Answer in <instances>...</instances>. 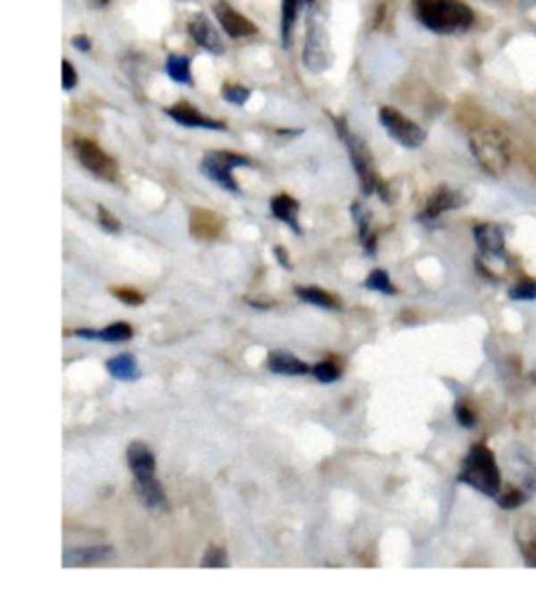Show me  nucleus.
Returning a JSON list of instances; mask_svg holds the SVG:
<instances>
[{
    "instance_id": "1a4fd4ad",
    "label": "nucleus",
    "mask_w": 536,
    "mask_h": 601,
    "mask_svg": "<svg viewBox=\"0 0 536 601\" xmlns=\"http://www.w3.org/2000/svg\"><path fill=\"white\" fill-rule=\"evenodd\" d=\"M214 15L222 29H225L231 38H250V36H254L258 32L256 23L250 21L245 15H241L239 11H235L227 0H216Z\"/></svg>"
},
{
    "instance_id": "f8f14e48",
    "label": "nucleus",
    "mask_w": 536,
    "mask_h": 601,
    "mask_svg": "<svg viewBox=\"0 0 536 601\" xmlns=\"http://www.w3.org/2000/svg\"><path fill=\"white\" fill-rule=\"evenodd\" d=\"M222 226H225V220L216 212H212V210L195 208L189 216L191 235L200 239V242H212V239H216L222 233Z\"/></svg>"
},
{
    "instance_id": "f3484780",
    "label": "nucleus",
    "mask_w": 536,
    "mask_h": 601,
    "mask_svg": "<svg viewBox=\"0 0 536 601\" xmlns=\"http://www.w3.org/2000/svg\"><path fill=\"white\" fill-rule=\"evenodd\" d=\"M113 549L110 545L103 547H78V549H68L63 556V566L70 568H80V566H90V564H96L101 560H105Z\"/></svg>"
},
{
    "instance_id": "7ed1b4c3",
    "label": "nucleus",
    "mask_w": 536,
    "mask_h": 601,
    "mask_svg": "<svg viewBox=\"0 0 536 601\" xmlns=\"http://www.w3.org/2000/svg\"><path fill=\"white\" fill-rule=\"evenodd\" d=\"M457 480L472 486L482 495L497 497L499 490H501V472H499L495 453L486 444H474L466 459H463Z\"/></svg>"
},
{
    "instance_id": "ddd939ff",
    "label": "nucleus",
    "mask_w": 536,
    "mask_h": 601,
    "mask_svg": "<svg viewBox=\"0 0 536 601\" xmlns=\"http://www.w3.org/2000/svg\"><path fill=\"white\" fill-rule=\"evenodd\" d=\"M168 116H170L174 122L180 126H186V128H206V130H227L225 122H219V119L203 116L202 111H197L191 103H177L166 110Z\"/></svg>"
},
{
    "instance_id": "412c9836",
    "label": "nucleus",
    "mask_w": 536,
    "mask_h": 601,
    "mask_svg": "<svg viewBox=\"0 0 536 601\" xmlns=\"http://www.w3.org/2000/svg\"><path fill=\"white\" fill-rule=\"evenodd\" d=\"M517 543H520L524 562L536 568V518H524L517 528Z\"/></svg>"
},
{
    "instance_id": "58836bf2",
    "label": "nucleus",
    "mask_w": 536,
    "mask_h": 601,
    "mask_svg": "<svg viewBox=\"0 0 536 601\" xmlns=\"http://www.w3.org/2000/svg\"><path fill=\"white\" fill-rule=\"evenodd\" d=\"M526 484H528V489H536V472L530 473L528 480H526Z\"/></svg>"
},
{
    "instance_id": "2eb2a0df",
    "label": "nucleus",
    "mask_w": 536,
    "mask_h": 601,
    "mask_svg": "<svg viewBox=\"0 0 536 601\" xmlns=\"http://www.w3.org/2000/svg\"><path fill=\"white\" fill-rule=\"evenodd\" d=\"M126 459H128L130 472L135 480L155 478V457L152 449L144 442H132L128 447V453H126Z\"/></svg>"
},
{
    "instance_id": "9d476101",
    "label": "nucleus",
    "mask_w": 536,
    "mask_h": 601,
    "mask_svg": "<svg viewBox=\"0 0 536 601\" xmlns=\"http://www.w3.org/2000/svg\"><path fill=\"white\" fill-rule=\"evenodd\" d=\"M474 239L480 254L491 260H503L505 258V235L503 228L492 222H482L474 226Z\"/></svg>"
},
{
    "instance_id": "b1692460",
    "label": "nucleus",
    "mask_w": 536,
    "mask_h": 601,
    "mask_svg": "<svg viewBox=\"0 0 536 601\" xmlns=\"http://www.w3.org/2000/svg\"><path fill=\"white\" fill-rule=\"evenodd\" d=\"M296 296L306 304L321 306V309H327V310L342 309L340 300H337L335 296H331V293L327 292L318 290V287H296Z\"/></svg>"
},
{
    "instance_id": "9b49d317",
    "label": "nucleus",
    "mask_w": 536,
    "mask_h": 601,
    "mask_svg": "<svg viewBox=\"0 0 536 601\" xmlns=\"http://www.w3.org/2000/svg\"><path fill=\"white\" fill-rule=\"evenodd\" d=\"M189 34L203 51L212 53V55H222L225 53V42H222L219 29L214 28V23L206 15L193 17L189 21Z\"/></svg>"
},
{
    "instance_id": "39448f33",
    "label": "nucleus",
    "mask_w": 536,
    "mask_h": 601,
    "mask_svg": "<svg viewBox=\"0 0 536 601\" xmlns=\"http://www.w3.org/2000/svg\"><path fill=\"white\" fill-rule=\"evenodd\" d=\"M334 63V51H331V42L327 28L321 20L315 15L309 17V28H306V42H304V65L310 71H325Z\"/></svg>"
},
{
    "instance_id": "f03ea898",
    "label": "nucleus",
    "mask_w": 536,
    "mask_h": 601,
    "mask_svg": "<svg viewBox=\"0 0 536 601\" xmlns=\"http://www.w3.org/2000/svg\"><path fill=\"white\" fill-rule=\"evenodd\" d=\"M469 147L482 170L499 177L511 164V143L495 126H475L469 135Z\"/></svg>"
},
{
    "instance_id": "aec40b11",
    "label": "nucleus",
    "mask_w": 536,
    "mask_h": 601,
    "mask_svg": "<svg viewBox=\"0 0 536 601\" xmlns=\"http://www.w3.org/2000/svg\"><path fill=\"white\" fill-rule=\"evenodd\" d=\"M76 335L80 338H88V340H101V342H110V344H118V342H128L132 338V327L128 323H111L101 332H93V329H78Z\"/></svg>"
},
{
    "instance_id": "4c0bfd02",
    "label": "nucleus",
    "mask_w": 536,
    "mask_h": 601,
    "mask_svg": "<svg viewBox=\"0 0 536 601\" xmlns=\"http://www.w3.org/2000/svg\"><path fill=\"white\" fill-rule=\"evenodd\" d=\"M107 3H110V0H88V4H90V7H93V9H103Z\"/></svg>"
},
{
    "instance_id": "6ab92c4d",
    "label": "nucleus",
    "mask_w": 536,
    "mask_h": 601,
    "mask_svg": "<svg viewBox=\"0 0 536 601\" xmlns=\"http://www.w3.org/2000/svg\"><path fill=\"white\" fill-rule=\"evenodd\" d=\"M135 490L144 507H158V509L166 507V495L158 478L135 480Z\"/></svg>"
},
{
    "instance_id": "393cba45",
    "label": "nucleus",
    "mask_w": 536,
    "mask_h": 601,
    "mask_svg": "<svg viewBox=\"0 0 536 601\" xmlns=\"http://www.w3.org/2000/svg\"><path fill=\"white\" fill-rule=\"evenodd\" d=\"M166 71L174 82L178 84H193L191 76V59L185 55H168L166 57Z\"/></svg>"
},
{
    "instance_id": "a211bd4d",
    "label": "nucleus",
    "mask_w": 536,
    "mask_h": 601,
    "mask_svg": "<svg viewBox=\"0 0 536 601\" xmlns=\"http://www.w3.org/2000/svg\"><path fill=\"white\" fill-rule=\"evenodd\" d=\"M270 212H273L275 218H279L281 222H285V225L292 226L293 233H302V228H300V222H298V212H300V203L293 200L292 195L287 193H281V195H275L273 200H270Z\"/></svg>"
},
{
    "instance_id": "473e14b6",
    "label": "nucleus",
    "mask_w": 536,
    "mask_h": 601,
    "mask_svg": "<svg viewBox=\"0 0 536 601\" xmlns=\"http://www.w3.org/2000/svg\"><path fill=\"white\" fill-rule=\"evenodd\" d=\"M113 296H116L120 302H124L126 306H141L144 302V298L141 293L135 290H128V287H120V290H111Z\"/></svg>"
},
{
    "instance_id": "c9c22d12",
    "label": "nucleus",
    "mask_w": 536,
    "mask_h": 601,
    "mask_svg": "<svg viewBox=\"0 0 536 601\" xmlns=\"http://www.w3.org/2000/svg\"><path fill=\"white\" fill-rule=\"evenodd\" d=\"M71 46H74V49L78 51H90V38L88 36H74V38H71Z\"/></svg>"
},
{
    "instance_id": "c756f323",
    "label": "nucleus",
    "mask_w": 536,
    "mask_h": 601,
    "mask_svg": "<svg viewBox=\"0 0 536 601\" xmlns=\"http://www.w3.org/2000/svg\"><path fill=\"white\" fill-rule=\"evenodd\" d=\"M312 374H315V377L321 383H331V382L340 380L342 371H340V366H337L335 363H331V360H323V363H318L315 369H312Z\"/></svg>"
},
{
    "instance_id": "5701e85b",
    "label": "nucleus",
    "mask_w": 536,
    "mask_h": 601,
    "mask_svg": "<svg viewBox=\"0 0 536 601\" xmlns=\"http://www.w3.org/2000/svg\"><path fill=\"white\" fill-rule=\"evenodd\" d=\"M304 0H281V40L283 46L289 49L293 40V28H296L300 7Z\"/></svg>"
},
{
    "instance_id": "4468645a",
    "label": "nucleus",
    "mask_w": 536,
    "mask_h": 601,
    "mask_svg": "<svg viewBox=\"0 0 536 601\" xmlns=\"http://www.w3.org/2000/svg\"><path fill=\"white\" fill-rule=\"evenodd\" d=\"M466 203V197H463L459 191L450 189V187H438L433 191V195L427 200V206L421 214V220L432 222L438 220L444 212H450V210L461 208Z\"/></svg>"
},
{
    "instance_id": "7c9ffc66",
    "label": "nucleus",
    "mask_w": 536,
    "mask_h": 601,
    "mask_svg": "<svg viewBox=\"0 0 536 601\" xmlns=\"http://www.w3.org/2000/svg\"><path fill=\"white\" fill-rule=\"evenodd\" d=\"M202 566L203 568H225V566H228L225 549H220V547H212V549H208V553L203 556V560H202Z\"/></svg>"
},
{
    "instance_id": "c85d7f7f",
    "label": "nucleus",
    "mask_w": 536,
    "mask_h": 601,
    "mask_svg": "<svg viewBox=\"0 0 536 601\" xmlns=\"http://www.w3.org/2000/svg\"><path fill=\"white\" fill-rule=\"evenodd\" d=\"M509 298L520 300V302H532V300H536V281L534 279L520 281V284L509 290Z\"/></svg>"
},
{
    "instance_id": "423d86ee",
    "label": "nucleus",
    "mask_w": 536,
    "mask_h": 601,
    "mask_svg": "<svg viewBox=\"0 0 536 601\" xmlns=\"http://www.w3.org/2000/svg\"><path fill=\"white\" fill-rule=\"evenodd\" d=\"M252 160L245 155L233 153V152H210L206 158L202 160V172L206 174L210 180H214L216 185L225 187L231 193H239L237 180L233 178V168L250 166Z\"/></svg>"
},
{
    "instance_id": "dca6fc26",
    "label": "nucleus",
    "mask_w": 536,
    "mask_h": 601,
    "mask_svg": "<svg viewBox=\"0 0 536 601\" xmlns=\"http://www.w3.org/2000/svg\"><path fill=\"white\" fill-rule=\"evenodd\" d=\"M268 369L273 374H281V375H306L310 371V366L293 357L292 352L287 350H273L268 354Z\"/></svg>"
},
{
    "instance_id": "4be33fe9",
    "label": "nucleus",
    "mask_w": 536,
    "mask_h": 601,
    "mask_svg": "<svg viewBox=\"0 0 536 601\" xmlns=\"http://www.w3.org/2000/svg\"><path fill=\"white\" fill-rule=\"evenodd\" d=\"M107 371H110L111 377H116L120 382H135L141 377V371H138L136 358L132 354H118L107 360Z\"/></svg>"
},
{
    "instance_id": "bb28decb",
    "label": "nucleus",
    "mask_w": 536,
    "mask_h": 601,
    "mask_svg": "<svg viewBox=\"0 0 536 601\" xmlns=\"http://www.w3.org/2000/svg\"><path fill=\"white\" fill-rule=\"evenodd\" d=\"M252 90L241 86V84H235V82H227L225 86H222V99L227 101V103H233V105H245L248 103Z\"/></svg>"
},
{
    "instance_id": "e433bc0d",
    "label": "nucleus",
    "mask_w": 536,
    "mask_h": 601,
    "mask_svg": "<svg viewBox=\"0 0 536 601\" xmlns=\"http://www.w3.org/2000/svg\"><path fill=\"white\" fill-rule=\"evenodd\" d=\"M275 256L276 260H279L281 267H285L287 270H292V262H289V256H287V250L281 248V245H276L275 248Z\"/></svg>"
},
{
    "instance_id": "6e6552de",
    "label": "nucleus",
    "mask_w": 536,
    "mask_h": 601,
    "mask_svg": "<svg viewBox=\"0 0 536 601\" xmlns=\"http://www.w3.org/2000/svg\"><path fill=\"white\" fill-rule=\"evenodd\" d=\"M74 153L78 161H80L88 172H93L95 177L116 180L118 164L113 161L111 155H107L96 143L88 141V138H78V141H74Z\"/></svg>"
},
{
    "instance_id": "f704fd0d",
    "label": "nucleus",
    "mask_w": 536,
    "mask_h": 601,
    "mask_svg": "<svg viewBox=\"0 0 536 601\" xmlns=\"http://www.w3.org/2000/svg\"><path fill=\"white\" fill-rule=\"evenodd\" d=\"M62 71H63V82H62L63 90L76 88V84H78V74H76V68L68 62V59H63Z\"/></svg>"
},
{
    "instance_id": "20e7f679",
    "label": "nucleus",
    "mask_w": 536,
    "mask_h": 601,
    "mask_svg": "<svg viewBox=\"0 0 536 601\" xmlns=\"http://www.w3.org/2000/svg\"><path fill=\"white\" fill-rule=\"evenodd\" d=\"M334 124L337 132H340L342 141L346 143L348 147V153H350V161L354 166V170L359 174V180H360V189H363V195H371L377 191V185H379V178L375 174V166H373V160H371V153L369 149L360 138L354 135V132L348 130L346 122L342 118H334Z\"/></svg>"
},
{
    "instance_id": "a878e982",
    "label": "nucleus",
    "mask_w": 536,
    "mask_h": 601,
    "mask_svg": "<svg viewBox=\"0 0 536 601\" xmlns=\"http://www.w3.org/2000/svg\"><path fill=\"white\" fill-rule=\"evenodd\" d=\"M365 285L369 287V290H375V292H382V293H390V296H392V293H396V287L392 285V281H390L388 273H385V270H382V268L373 270V273L369 276H367Z\"/></svg>"
},
{
    "instance_id": "f257e3e1",
    "label": "nucleus",
    "mask_w": 536,
    "mask_h": 601,
    "mask_svg": "<svg viewBox=\"0 0 536 601\" xmlns=\"http://www.w3.org/2000/svg\"><path fill=\"white\" fill-rule=\"evenodd\" d=\"M415 15L433 34H461L474 26L475 15L463 0H413Z\"/></svg>"
},
{
    "instance_id": "0eeeda50",
    "label": "nucleus",
    "mask_w": 536,
    "mask_h": 601,
    "mask_svg": "<svg viewBox=\"0 0 536 601\" xmlns=\"http://www.w3.org/2000/svg\"><path fill=\"white\" fill-rule=\"evenodd\" d=\"M379 122L399 145L407 149L421 147L427 138L425 130L419 124H415L413 119H408L405 113L394 110V107H382L379 110Z\"/></svg>"
},
{
    "instance_id": "72a5a7b5",
    "label": "nucleus",
    "mask_w": 536,
    "mask_h": 601,
    "mask_svg": "<svg viewBox=\"0 0 536 601\" xmlns=\"http://www.w3.org/2000/svg\"><path fill=\"white\" fill-rule=\"evenodd\" d=\"M99 225L101 228H105L107 233H120V228H122L116 216H113L110 210L103 206H99Z\"/></svg>"
},
{
    "instance_id": "cd10ccee",
    "label": "nucleus",
    "mask_w": 536,
    "mask_h": 601,
    "mask_svg": "<svg viewBox=\"0 0 536 601\" xmlns=\"http://www.w3.org/2000/svg\"><path fill=\"white\" fill-rule=\"evenodd\" d=\"M528 495L522 489H507L503 495H497V503L501 509H517L526 503Z\"/></svg>"
},
{
    "instance_id": "2f4dec72",
    "label": "nucleus",
    "mask_w": 536,
    "mask_h": 601,
    "mask_svg": "<svg viewBox=\"0 0 536 601\" xmlns=\"http://www.w3.org/2000/svg\"><path fill=\"white\" fill-rule=\"evenodd\" d=\"M455 417H457V422L463 425V428H474V425H475V413L466 400H459L455 405Z\"/></svg>"
}]
</instances>
